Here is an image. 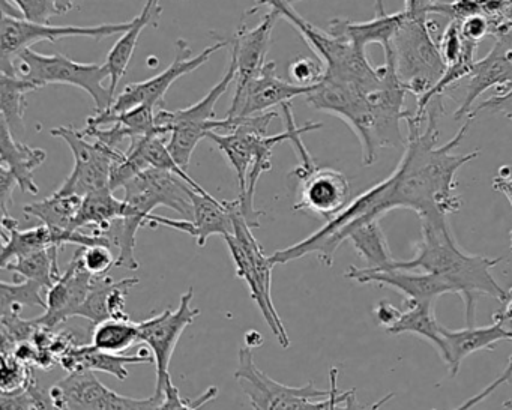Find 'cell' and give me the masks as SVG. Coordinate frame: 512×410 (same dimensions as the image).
I'll return each instance as SVG.
<instances>
[{
	"instance_id": "1",
	"label": "cell",
	"mask_w": 512,
	"mask_h": 410,
	"mask_svg": "<svg viewBox=\"0 0 512 410\" xmlns=\"http://www.w3.org/2000/svg\"><path fill=\"white\" fill-rule=\"evenodd\" d=\"M443 112L442 97L434 98L427 107L425 119L415 118L413 112L406 118L407 142L404 154L394 173L386 178V208L410 209L419 218L448 217L458 212L463 200L455 193V176L461 167L476 160L479 151L457 155L470 122L467 119L449 142L439 145V116Z\"/></svg>"
},
{
	"instance_id": "2",
	"label": "cell",
	"mask_w": 512,
	"mask_h": 410,
	"mask_svg": "<svg viewBox=\"0 0 512 410\" xmlns=\"http://www.w3.org/2000/svg\"><path fill=\"white\" fill-rule=\"evenodd\" d=\"M421 220V241L413 259L394 262V268L422 271L442 278L452 293L463 298L466 305L467 326H473L476 316V299L487 295L505 304L508 290L503 289L493 269L502 257L475 256L458 247L449 227L448 217H425Z\"/></svg>"
},
{
	"instance_id": "3",
	"label": "cell",
	"mask_w": 512,
	"mask_h": 410,
	"mask_svg": "<svg viewBox=\"0 0 512 410\" xmlns=\"http://www.w3.org/2000/svg\"><path fill=\"white\" fill-rule=\"evenodd\" d=\"M236 382L250 400L253 410H332L346 392L338 391V368H331L328 391L317 389L313 382L304 386H287L263 373L254 362L253 349L241 347L238 353Z\"/></svg>"
},
{
	"instance_id": "4",
	"label": "cell",
	"mask_w": 512,
	"mask_h": 410,
	"mask_svg": "<svg viewBox=\"0 0 512 410\" xmlns=\"http://www.w3.org/2000/svg\"><path fill=\"white\" fill-rule=\"evenodd\" d=\"M230 211L233 218V233L224 236V241L235 262L236 275L245 281L250 289L251 299L259 307L272 334L281 347L287 349L290 346L289 335L272 299V268L275 265L271 262V257L263 253L262 245L254 238L253 229L242 217L238 200L230 202Z\"/></svg>"
},
{
	"instance_id": "5",
	"label": "cell",
	"mask_w": 512,
	"mask_h": 410,
	"mask_svg": "<svg viewBox=\"0 0 512 410\" xmlns=\"http://www.w3.org/2000/svg\"><path fill=\"white\" fill-rule=\"evenodd\" d=\"M427 17L407 13L394 40L383 50L391 53L398 79L418 100L437 85L446 70Z\"/></svg>"
},
{
	"instance_id": "6",
	"label": "cell",
	"mask_w": 512,
	"mask_h": 410,
	"mask_svg": "<svg viewBox=\"0 0 512 410\" xmlns=\"http://www.w3.org/2000/svg\"><path fill=\"white\" fill-rule=\"evenodd\" d=\"M16 70L17 76L35 83L40 89L47 85L82 89L94 101L97 113L106 112L115 103L110 89L104 86V82L110 80L104 64H82L64 55H43L26 49L17 55Z\"/></svg>"
},
{
	"instance_id": "7",
	"label": "cell",
	"mask_w": 512,
	"mask_h": 410,
	"mask_svg": "<svg viewBox=\"0 0 512 410\" xmlns=\"http://www.w3.org/2000/svg\"><path fill=\"white\" fill-rule=\"evenodd\" d=\"M133 25L131 22L104 23L97 26H55L50 23H32L22 17L2 14L0 22V73L17 76L16 58L20 52L32 49L34 44L41 41L64 40V38H92L103 40L116 34H125Z\"/></svg>"
},
{
	"instance_id": "8",
	"label": "cell",
	"mask_w": 512,
	"mask_h": 410,
	"mask_svg": "<svg viewBox=\"0 0 512 410\" xmlns=\"http://www.w3.org/2000/svg\"><path fill=\"white\" fill-rule=\"evenodd\" d=\"M50 134L64 140L74 157L73 172L56 193L86 197L94 191L110 187L113 166L125 157V151L110 148L98 140L89 142L83 131L74 127L53 128Z\"/></svg>"
},
{
	"instance_id": "9",
	"label": "cell",
	"mask_w": 512,
	"mask_h": 410,
	"mask_svg": "<svg viewBox=\"0 0 512 410\" xmlns=\"http://www.w3.org/2000/svg\"><path fill=\"white\" fill-rule=\"evenodd\" d=\"M124 191L128 212L142 218L146 226L157 227L158 215L152 212L160 206L173 209L184 220H193V188L175 173L158 169L145 170L127 182Z\"/></svg>"
},
{
	"instance_id": "10",
	"label": "cell",
	"mask_w": 512,
	"mask_h": 410,
	"mask_svg": "<svg viewBox=\"0 0 512 410\" xmlns=\"http://www.w3.org/2000/svg\"><path fill=\"white\" fill-rule=\"evenodd\" d=\"M56 406L62 410H158L164 394L131 398L107 388L94 371H74L50 388Z\"/></svg>"
},
{
	"instance_id": "11",
	"label": "cell",
	"mask_w": 512,
	"mask_h": 410,
	"mask_svg": "<svg viewBox=\"0 0 512 410\" xmlns=\"http://www.w3.org/2000/svg\"><path fill=\"white\" fill-rule=\"evenodd\" d=\"M227 46H230L229 40L218 41V43L206 47L199 55L194 56L193 50H191L187 41H176L175 58H173L172 64L163 73L151 77L146 82L125 86L121 94L115 98V103L110 107L109 112H128V110L136 109V107L143 106V104L155 107V109L160 107L161 109L164 104V97H166L167 92L176 80L193 73L197 68L205 65L215 53L220 52Z\"/></svg>"
},
{
	"instance_id": "12",
	"label": "cell",
	"mask_w": 512,
	"mask_h": 410,
	"mask_svg": "<svg viewBox=\"0 0 512 410\" xmlns=\"http://www.w3.org/2000/svg\"><path fill=\"white\" fill-rule=\"evenodd\" d=\"M193 289L181 296L176 310H166L158 316L139 322V343L146 344L154 356L157 370V394L163 395L170 377V361L182 334L199 317V308L193 307Z\"/></svg>"
},
{
	"instance_id": "13",
	"label": "cell",
	"mask_w": 512,
	"mask_h": 410,
	"mask_svg": "<svg viewBox=\"0 0 512 410\" xmlns=\"http://www.w3.org/2000/svg\"><path fill=\"white\" fill-rule=\"evenodd\" d=\"M292 176L299 184L298 200L293 206L295 211L308 212L329 221L352 202L346 176L338 170L316 166L311 155L299 160Z\"/></svg>"
},
{
	"instance_id": "14",
	"label": "cell",
	"mask_w": 512,
	"mask_h": 410,
	"mask_svg": "<svg viewBox=\"0 0 512 410\" xmlns=\"http://www.w3.org/2000/svg\"><path fill=\"white\" fill-rule=\"evenodd\" d=\"M494 46L487 56L473 65L467 77L466 92L454 113L455 121L470 118L475 101L488 89H502L512 86V28L503 25L493 35Z\"/></svg>"
},
{
	"instance_id": "15",
	"label": "cell",
	"mask_w": 512,
	"mask_h": 410,
	"mask_svg": "<svg viewBox=\"0 0 512 410\" xmlns=\"http://www.w3.org/2000/svg\"><path fill=\"white\" fill-rule=\"evenodd\" d=\"M92 281L94 275L83 266L82 250L79 248L59 280L53 284L52 289L47 290V308L37 317L38 323L55 329L71 317L79 316L80 308L85 304L91 290Z\"/></svg>"
},
{
	"instance_id": "16",
	"label": "cell",
	"mask_w": 512,
	"mask_h": 410,
	"mask_svg": "<svg viewBox=\"0 0 512 410\" xmlns=\"http://www.w3.org/2000/svg\"><path fill=\"white\" fill-rule=\"evenodd\" d=\"M314 88L316 86L307 88L280 79L277 76V64L274 61L266 62L259 74L251 80L244 94L232 100L226 118H245L266 113L271 107L283 106L299 95L307 97Z\"/></svg>"
},
{
	"instance_id": "17",
	"label": "cell",
	"mask_w": 512,
	"mask_h": 410,
	"mask_svg": "<svg viewBox=\"0 0 512 410\" xmlns=\"http://www.w3.org/2000/svg\"><path fill=\"white\" fill-rule=\"evenodd\" d=\"M344 277L359 284H377L392 287L404 296V301H436L445 293H452L451 287L434 274L406 271L394 268H356L349 266Z\"/></svg>"
},
{
	"instance_id": "18",
	"label": "cell",
	"mask_w": 512,
	"mask_h": 410,
	"mask_svg": "<svg viewBox=\"0 0 512 410\" xmlns=\"http://www.w3.org/2000/svg\"><path fill=\"white\" fill-rule=\"evenodd\" d=\"M280 14L271 10L262 22L254 29H247L242 25L230 41V56L235 58L236 68V89L233 100L244 94L251 80L259 74L263 65L266 64L269 47H271L272 31L280 20Z\"/></svg>"
},
{
	"instance_id": "19",
	"label": "cell",
	"mask_w": 512,
	"mask_h": 410,
	"mask_svg": "<svg viewBox=\"0 0 512 410\" xmlns=\"http://www.w3.org/2000/svg\"><path fill=\"white\" fill-rule=\"evenodd\" d=\"M406 11L389 14L385 10V2L376 0V14L368 22L356 23L350 20L334 19L329 22L328 32L335 37L350 41L356 49L365 52L370 44H380L388 49L398 29L406 20Z\"/></svg>"
},
{
	"instance_id": "20",
	"label": "cell",
	"mask_w": 512,
	"mask_h": 410,
	"mask_svg": "<svg viewBox=\"0 0 512 410\" xmlns=\"http://www.w3.org/2000/svg\"><path fill=\"white\" fill-rule=\"evenodd\" d=\"M442 337L445 340V353L442 359L448 367L451 377H455L460 371L461 362L479 350H493L499 341L512 340V329H508L505 323L493 322L490 326H467L466 329L449 331L442 326Z\"/></svg>"
},
{
	"instance_id": "21",
	"label": "cell",
	"mask_w": 512,
	"mask_h": 410,
	"mask_svg": "<svg viewBox=\"0 0 512 410\" xmlns=\"http://www.w3.org/2000/svg\"><path fill=\"white\" fill-rule=\"evenodd\" d=\"M154 356L151 350L142 349L136 355H124V353H110L97 349L94 344H74L70 350L59 359V364L68 373L74 371H103L112 374L119 380H127L130 376L127 365L152 364Z\"/></svg>"
},
{
	"instance_id": "22",
	"label": "cell",
	"mask_w": 512,
	"mask_h": 410,
	"mask_svg": "<svg viewBox=\"0 0 512 410\" xmlns=\"http://www.w3.org/2000/svg\"><path fill=\"white\" fill-rule=\"evenodd\" d=\"M44 149L32 148L23 140L16 139L8 125L0 119V164L16 178L23 193L38 194L40 187L34 179V172L46 163Z\"/></svg>"
},
{
	"instance_id": "23",
	"label": "cell",
	"mask_w": 512,
	"mask_h": 410,
	"mask_svg": "<svg viewBox=\"0 0 512 410\" xmlns=\"http://www.w3.org/2000/svg\"><path fill=\"white\" fill-rule=\"evenodd\" d=\"M160 2L161 0H146V4L143 5L139 16L134 17L131 28L125 34H122V37L116 41L115 46L112 47L109 55H107L106 64L104 65H106L107 71H109L110 94L115 98L119 82L124 79L128 65H130L131 59H133L134 52H136L140 35L148 26H158V22H160L161 13H163Z\"/></svg>"
},
{
	"instance_id": "24",
	"label": "cell",
	"mask_w": 512,
	"mask_h": 410,
	"mask_svg": "<svg viewBox=\"0 0 512 410\" xmlns=\"http://www.w3.org/2000/svg\"><path fill=\"white\" fill-rule=\"evenodd\" d=\"M193 203V226L197 245L205 247L211 236H227L233 233V218L230 202L217 200L212 194L191 191Z\"/></svg>"
},
{
	"instance_id": "25",
	"label": "cell",
	"mask_w": 512,
	"mask_h": 410,
	"mask_svg": "<svg viewBox=\"0 0 512 410\" xmlns=\"http://www.w3.org/2000/svg\"><path fill=\"white\" fill-rule=\"evenodd\" d=\"M406 310L400 311L397 320L386 332L392 335L416 334L430 341L440 358L445 353V340L442 337V325L437 322L433 301H404Z\"/></svg>"
},
{
	"instance_id": "26",
	"label": "cell",
	"mask_w": 512,
	"mask_h": 410,
	"mask_svg": "<svg viewBox=\"0 0 512 410\" xmlns=\"http://www.w3.org/2000/svg\"><path fill=\"white\" fill-rule=\"evenodd\" d=\"M38 89L35 83L23 77L0 73V119L16 139L23 140L26 133V95Z\"/></svg>"
},
{
	"instance_id": "27",
	"label": "cell",
	"mask_w": 512,
	"mask_h": 410,
	"mask_svg": "<svg viewBox=\"0 0 512 410\" xmlns=\"http://www.w3.org/2000/svg\"><path fill=\"white\" fill-rule=\"evenodd\" d=\"M113 193L115 191L107 187L83 197L82 208L77 215L74 229L82 230L83 227H92L94 230H104L113 221L124 218L128 212L127 202L124 199H118Z\"/></svg>"
},
{
	"instance_id": "28",
	"label": "cell",
	"mask_w": 512,
	"mask_h": 410,
	"mask_svg": "<svg viewBox=\"0 0 512 410\" xmlns=\"http://www.w3.org/2000/svg\"><path fill=\"white\" fill-rule=\"evenodd\" d=\"M82 202L83 197L62 196L55 191L47 199L26 205L23 212L28 217L37 218L41 224L55 232H74Z\"/></svg>"
},
{
	"instance_id": "29",
	"label": "cell",
	"mask_w": 512,
	"mask_h": 410,
	"mask_svg": "<svg viewBox=\"0 0 512 410\" xmlns=\"http://www.w3.org/2000/svg\"><path fill=\"white\" fill-rule=\"evenodd\" d=\"M62 248H50V250L37 251L28 256L11 260L2 269L13 272L14 280H31L41 284L44 289H52L53 284L59 280L62 272L59 269V251Z\"/></svg>"
},
{
	"instance_id": "30",
	"label": "cell",
	"mask_w": 512,
	"mask_h": 410,
	"mask_svg": "<svg viewBox=\"0 0 512 410\" xmlns=\"http://www.w3.org/2000/svg\"><path fill=\"white\" fill-rule=\"evenodd\" d=\"M353 248L367 262V268H389L394 265V257L389 250L380 220L368 221L349 236Z\"/></svg>"
},
{
	"instance_id": "31",
	"label": "cell",
	"mask_w": 512,
	"mask_h": 410,
	"mask_svg": "<svg viewBox=\"0 0 512 410\" xmlns=\"http://www.w3.org/2000/svg\"><path fill=\"white\" fill-rule=\"evenodd\" d=\"M139 343V323L131 319H107L94 326L91 344L110 353H122Z\"/></svg>"
},
{
	"instance_id": "32",
	"label": "cell",
	"mask_w": 512,
	"mask_h": 410,
	"mask_svg": "<svg viewBox=\"0 0 512 410\" xmlns=\"http://www.w3.org/2000/svg\"><path fill=\"white\" fill-rule=\"evenodd\" d=\"M44 287L31 280H14L13 283L2 281L0 283V313L20 314L23 308H41L46 310L47 301H44Z\"/></svg>"
},
{
	"instance_id": "33",
	"label": "cell",
	"mask_w": 512,
	"mask_h": 410,
	"mask_svg": "<svg viewBox=\"0 0 512 410\" xmlns=\"http://www.w3.org/2000/svg\"><path fill=\"white\" fill-rule=\"evenodd\" d=\"M35 382L31 365L17 359L13 353H2V368H0V389L4 395L26 392Z\"/></svg>"
},
{
	"instance_id": "34",
	"label": "cell",
	"mask_w": 512,
	"mask_h": 410,
	"mask_svg": "<svg viewBox=\"0 0 512 410\" xmlns=\"http://www.w3.org/2000/svg\"><path fill=\"white\" fill-rule=\"evenodd\" d=\"M113 283H115V280L110 278L109 275L94 277L88 298H86L83 307L80 308L79 317L88 319L89 322L94 323V326L110 319L109 305L107 304H109V293L112 290Z\"/></svg>"
},
{
	"instance_id": "35",
	"label": "cell",
	"mask_w": 512,
	"mask_h": 410,
	"mask_svg": "<svg viewBox=\"0 0 512 410\" xmlns=\"http://www.w3.org/2000/svg\"><path fill=\"white\" fill-rule=\"evenodd\" d=\"M20 11L22 19L32 23H49L52 17L62 16L58 0H10Z\"/></svg>"
},
{
	"instance_id": "36",
	"label": "cell",
	"mask_w": 512,
	"mask_h": 410,
	"mask_svg": "<svg viewBox=\"0 0 512 410\" xmlns=\"http://www.w3.org/2000/svg\"><path fill=\"white\" fill-rule=\"evenodd\" d=\"M80 250H82L83 266H85L94 277L109 275L110 269L115 266L116 257L113 256L112 248L107 247V245L80 247Z\"/></svg>"
},
{
	"instance_id": "37",
	"label": "cell",
	"mask_w": 512,
	"mask_h": 410,
	"mask_svg": "<svg viewBox=\"0 0 512 410\" xmlns=\"http://www.w3.org/2000/svg\"><path fill=\"white\" fill-rule=\"evenodd\" d=\"M217 395L218 388L211 386V388L206 389L205 394L197 398V400H187V398L181 397L179 389L176 388L172 380H170L166 388H164V400L163 403L160 404V407H158V410H199L200 406L208 403V401L214 400Z\"/></svg>"
},
{
	"instance_id": "38",
	"label": "cell",
	"mask_w": 512,
	"mask_h": 410,
	"mask_svg": "<svg viewBox=\"0 0 512 410\" xmlns=\"http://www.w3.org/2000/svg\"><path fill=\"white\" fill-rule=\"evenodd\" d=\"M437 44H439L440 55H442L446 67L460 61L464 52V44H466V40L461 35L460 23L454 22V20L449 22Z\"/></svg>"
},
{
	"instance_id": "39",
	"label": "cell",
	"mask_w": 512,
	"mask_h": 410,
	"mask_svg": "<svg viewBox=\"0 0 512 410\" xmlns=\"http://www.w3.org/2000/svg\"><path fill=\"white\" fill-rule=\"evenodd\" d=\"M290 76H292L293 83H296V85L313 88V86L322 82L323 76H325V67L320 61L299 58L290 65Z\"/></svg>"
},
{
	"instance_id": "40",
	"label": "cell",
	"mask_w": 512,
	"mask_h": 410,
	"mask_svg": "<svg viewBox=\"0 0 512 410\" xmlns=\"http://www.w3.org/2000/svg\"><path fill=\"white\" fill-rule=\"evenodd\" d=\"M484 110L500 113V115L506 116L509 121H512V86L502 89V91H496L493 97L488 98L487 101L479 104V106L473 107V112L470 113L469 119H475V116L479 112H484Z\"/></svg>"
},
{
	"instance_id": "41",
	"label": "cell",
	"mask_w": 512,
	"mask_h": 410,
	"mask_svg": "<svg viewBox=\"0 0 512 410\" xmlns=\"http://www.w3.org/2000/svg\"><path fill=\"white\" fill-rule=\"evenodd\" d=\"M458 23H460V31L464 40L472 41V43H481L485 37H491V32H493V20L481 16V14L467 17Z\"/></svg>"
},
{
	"instance_id": "42",
	"label": "cell",
	"mask_w": 512,
	"mask_h": 410,
	"mask_svg": "<svg viewBox=\"0 0 512 410\" xmlns=\"http://www.w3.org/2000/svg\"><path fill=\"white\" fill-rule=\"evenodd\" d=\"M512 380V355L509 358L508 364H506L505 370L502 371L500 376H497V379H494L490 385L485 386L481 392L473 395V397L467 398L466 401L460 404V406L455 407L454 410H472L473 407L478 406L479 403L485 400V398L490 397L491 394L497 391L500 386L506 385V383L511 382Z\"/></svg>"
},
{
	"instance_id": "43",
	"label": "cell",
	"mask_w": 512,
	"mask_h": 410,
	"mask_svg": "<svg viewBox=\"0 0 512 410\" xmlns=\"http://www.w3.org/2000/svg\"><path fill=\"white\" fill-rule=\"evenodd\" d=\"M14 187H19L16 178L5 167H0V208H2V217L10 215L8 214V205L13 200Z\"/></svg>"
},
{
	"instance_id": "44",
	"label": "cell",
	"mask_w": 512,
	"mask_h": 410,
	"mask_svg": "<svg viewBox=\"0 0 512 410\" xmlns=\"http://www.w3.org/2000/svg\"><path fill=\"white\" fill-rule=\"evenodd\" d=\"M0 407L2 410H37L34 400L28 391L20 394L4 395L0 397Z\"/></svg>"
},
{
	"instance_id": "45",
	"label": "cell",
	"mask_w": 512,
	"mask_h": 410,
	"mask_svg": "<svg viewBox=\"0 0 512 410\" xmlns=\"http://www.w3.org/2000/svg\"><path fill=\"white\" fill-rule=\"evenodd\" d=\"M28 392L31 394L37 410H61L56 406L55 401H53L52 395H50V389L46 391V389L41 388L37 380L29 386Z\"/></svg>"
},
{
	"instance_id": "46",
	"label": "cell",
	"mask_w": 512,
	"mask_h": 410,
	"mask_svg": "<svg viewBox=\"0 0 512 410\" xmlns=\"http://www.w3.org/2000/svg\"><path fill=\"white\" fill-rule=\"evenodd\" d=\"M400 311L401 310L395 308L394 305L389 304L388 301H382L376 305V308H374V316L379 320L380 325L386 329L389 328L395 320H397Z\"/></svg>"
},
{
	"instance_id": "47",
	"label": "cell",
	"mask_w": 512,
	"mask_h": 410,
	"mask_svg": "<svg viewBox=\"0 0 512 410\" xmlns=\"http://www.w3.org/2000/svg\"><path fill=\"white\" fill-rule=\"evenodd\" d=\"M433 4L434 0H404V11L412 16H428V8Z\"/></svg>"
},
{
	"instance_id": "48",
	"label": "cell",
	"mask_w": 512,
	"mask_h": 410,
	"mask_svg": "<svg viewBox=\"0 0 512 410\" xmlns=\"http://www.w3.org/2000/svg\"><path fill=\"white\" fill-rule=\"evenodd\" d=\"M493 188L502 193L512 205V178L511 176L497 175L493 179Z\"/></svg>"
},
{
	"instance_id": "49",
	"label": "cell",
	"mask_w": 512,
	"mask_h": 410,
	"mask_svg": "<svg viewBox=\"0 0 512 410\" xmlns=\"http://www.w3.org/2000/svg\"><path fill=\"white\" fill-rule=\"evenodd\" d=\"M493 322L505 323V325L512 322V289L509 290V296L505 304H502V308L494 313Z\"/></svg>"
},
{
	"instance_id": "50",
	"label": "cell",
	"mask_w": 512,
	"mask_h": 410,
	"mask_svg": "<svg viewBox=\"0 0 512 410\" xmlns=\"http://www.w3.org/2000/svg\"><path fill=\"white\" fill-rule=\"evenodd\" d=\"M353 389H350V391H346V394H344L343 400L338 401L337 404H335L334 407H332V410H337L338 406H341V404L344 403V401L347 400V398L350 397V394H352ZM394 397V394H388L385 395V397L382 398V400L377 401V403H374L373 406L370 407L368 410H379L380 407L383 406V404L386 403V401L391 400V398Z\"/></svg>"
},
{
	"instance_id": "51",
	"label": "cell",
	"mask_w": 512,
	"mask_h": 410,
	"mask_svg": "<svg viewBox=\"0 0 512 410\" xmlns=\"http://www.w3.org/2000/svg\"><path fill=\"white\" fill-rule=\"evenodd\" d=\"M245 343H247V347H250V349H254V347L262 346V344H263L262 335H260L259 332H256V331L247 332V335H245Z\"/></svg>"
},
{
	"instance_id": "52",
	"label": "cell",
	"mask_w": 512,
	"mask_h": 410,
	"mask_svg": "<svg viewBox=\"0 0 512 410\" xmlns=\"http://www.w3.org/2000/svg\"><path fill=\"white\" fill-rule=\"evenodd\" d=\"M500 19L512 28V0H506L502 11H500Z\"/></svg>"
},
{
	"instance_id": "53",
	"label": "cell",
	"mask_w": 512,
	"mask_h": 410,
	"mask_svg": "<svg viewBox=\"0 0 512 410\" xmlns=\"http://www.w3.org/2000/svg\"><path fill=\"white\" fill-rule=\"evenodd\" d=\"M76 0H58V7L61 14H67L74 7Z\"/></svg>"
},
{
	"instance_id": "54",
	"label": "cell",
	"mask_w": 512,
	"mask_h": 410,
	"mask_svg": "<svg viewBox=\"0 0 512 410\" xmlns=\"http://www.w3.org/2000/svg\"><path fill=\"white\" fill-rule=\"evenodd\" d=\"M286 2H289V4H295V2H299V0H286Z\"/></svg>"
},
{
	"instance_id": "55",
	"label": "cell",
	"mask_w": 512,
	"mask_h": 410,
	"mask_svg": "<svg viewBox=\"0 0 512 410\" xmlns=\"http://www.w3.org/2000/svg\"><path fill=\"white\" fill-rule=\"evenodd\" d=\"M511 251H512V232H511Z\"/></svg>"
}]
</instances>
